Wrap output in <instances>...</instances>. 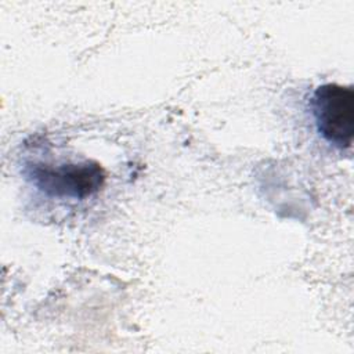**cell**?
<instances>
[{
  "mask_svg": "<svg viewBox=\"0 0 354 354\" xmlns=\"http://www.w3.org/2000/svg\"><path fill=\"white\" fill-rule=\"evenodd\" d=\"M310 106L318 133L333 147L347 149L354 138V91L350 86L325 83L318 86Z\"/></svg>",
  "mask_w": 354,
  "mask_h": 354,
  "instance_id": "2",
  "label": "cell"
},
{
  "mask_svg": "<svg viewBox=\"0 0 354 354\" xmlns=\"http://www.w3.org/2000/svg\"><path fill=\"white\" fill-rule=\"evenodd\" d=\"M28 178L37 189L51 198L86 199L105 184V169L97 160L64 163L59 166L32 165Z\"/></svg>",
  "mask_w": 354,
  "mask_h": 354,
  "instance_id": "1",
  "label": "cell"
}]
</instances>
